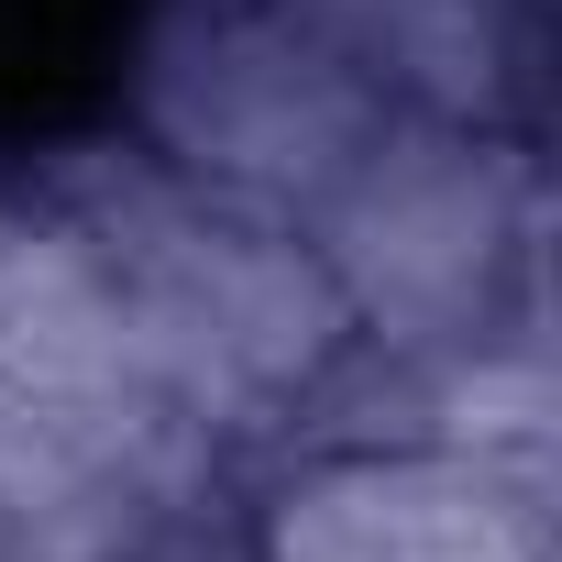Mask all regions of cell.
Returning <instances> with one entry per match:
<instances>
[{
	"label": "cell",
	"mask_w": 562,
	"mask_h": 562,
	"mask_svg": "<svg viewBox=\"0 0 562 562\" xmlns=\"http://www.w3.org/2000/svg\"><path fill=\"white\" fill-rule=\"evenodd\" d=\"M310 254L364 342L452 353L540 310V166L496 122L386 111L364 166L310 210Z\"/></svg>",
	"instance_id": "7a4b0ae2"
},
{
	"label": "cell",
	"mask_w": 562,
	"mask_h": 562,
	"mask_svg": "<svg viewBox=\"0 0 562 562\" xmlns=\"http://www.w3.org/2000/svg\"><path fill=\"white\" fill-rule=\"evenodd\" d=\"M551 452H321L265 507V562H540Z\"/></svg>",
	"instance_id": "277c9868"
},
{
	"label": "cell",
	"mask_w": 562,
	"mask_h": 562,
	"mask_svg": "<svg viewBox=\"0 0 562 562\" xmlns=\"http://www.w3.org/2000/svg\"><path fill=\"white\" fill-rule=\"evenodd\" d=\"M342 45L386 111L430 122H507L529 100V0H288Z\"/></svg>",
	"instance_id": "5b68a950"
},
{
	"label": "cell",
	"mask_w": 562,
	"mask_h": 562,
	"mask_svg": "<svg viewBox=\"0 0 562 562\" xmlns=\"http://www.w3.org/2000/svg\"><path fill=\"white\" fill-rule=\"evenodd\" d=\"M0 562H12V551H0Z\"/></svg>",
	"instance_id": "8992f818"
},
{
	"label": "cell",
	"mask_w": 562,
	"mask_h": 562,
	"mask_svg": "<svg viewBox=\"0 0 562 562\" xmlns=\"http://www.w3.org/2000/svg\"><path fill=\"white\" fill-rule=\"evenodd\" d=\"M56 221L100 254L155 397H177L210 441L288 419V397L353 342V310L299 221L210 199V188L166 177L144 144L67 166Z\"/></svg>",
	"instance_id": "6da1fadb"
},
{
	"label": "cell",
	"mask_w": 562,
	"mask_h": 562,
	"mask_svg": "<svg viewBox=\"0 0 562 562\" xmlns=\"http://www.w3.org/2000/svg\"><path fill=\"white\" fill-rule=\"evenodd\" d=\"M375 133V78L288 0H155V23L133 34V144L210 199L310 232Z\"/></svg>",
	"instance_id": "3957f363"
}]
</instances>
